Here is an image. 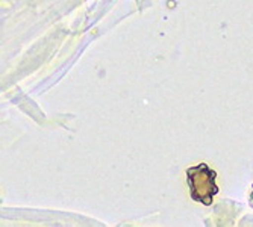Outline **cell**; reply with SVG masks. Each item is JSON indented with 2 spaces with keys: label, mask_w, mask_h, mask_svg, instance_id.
I'll return each mask as SVG.
<instances>
[{
  "label": "cell",
  "mask_w": 253,
  "mask_h": 227,
  "mask_svg": "<svg viewBox=\"0 0 253 227\" xmlns=\"http://www.w3.org/2000/svg\"><path fill=\"white\" fill-rule=\"evenodd\" d=\"M217 173L206 164H199L187 170V182L190 188V195L194 201H199L205 206H211L214 197L218 194V187L215 184Z\"/></svg>",
  "instance_id": "1"
}]
</instances>
